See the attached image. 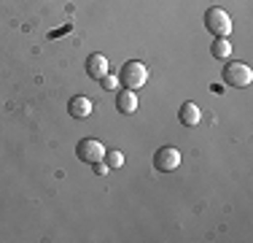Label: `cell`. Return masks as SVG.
Returning <instances> with one entry per match:
<instances>
[{"label":"cell","instance_id":"obj_4","mask_svg":"<svg viewBox=\"0 0 253 243\" xmlns=\"http://www.w3.org/2000/svg\"><path fill=\"white\" fill-rule=\"evenodd\" d=\"M105 146H102L97 138H84V141H78L76 146V154L81 162H86V165H94V162H100L102 157H105Z\"/></svg>","mask_w":253,"mask_h":243},{"label":"cell","instance_id":"obj_13","mask_svg":"<svg viewBox=\"0 0 253 243\" xmlns=\"http://www.w3.org/2000/svg\"><path fill=\"white\" fill-rule=\"evenodd\" d=\"M92 168H94V173H97V176H108V173H111V168H108L102 160H100V162H94Z\"/></svg>","mask_w":253,"mask_h":243},{"label":"cell","instance_id":"obj_8","mask_svg":"<svg viewBox=\"0 0 253 243\" xmlns=\"http://www.w3.org/2000/svg\"><path fill=\"white\" fill-rule=\"evenodd\" d=\"M116 108L124 114V117H129V114L137 111V97H135V89H122V92L116 95Z\"/></svg>","mask_w":253,"mask_h":243},{"label":"cell","instance_id":"obj_3","mask_svg":"<svg viewBox=\"0 0 253 243\" xmlns=\"http://www.w3.org/2000/svg\"><path fill=\"white\" fill-rule=\"evenodd\" d=\"M224 81L229 84V87H237V89L251 87L253 70H251L245 62H229L226 68H224Z\"/></svg>","mask_w":253,"mask_h":243},{"label":"cell","instance_id":"obj_9","mask_svg":"<svg viewBox=\"0 0 253 243\" xmlns=\"http://www.w3.org/2000/svg\"><path fill=\"white\" fill-rule=\"evenodd\" d=\"M178 117H180V122H183L186 127H197L200 119H202V114H200V106H197V103H183L180 111H178Z\"/></svg>","mask_w":253,"mask_h":243},{"label":"cell","instance_id":"obj_5","mask_svg":"<svg viewBox=\"0 0 253 243\" xmlns=\"http://www.w3.org/2000/svg\"><path fill=\"white\" fill-rule=\"evenodd\" d=\"M178 165H180V151L175 146H162L154 154V168L159 170V173H172Z\"/></svg>","mask_w":253,"mask_h":243},{"label":"cell","instance_id":"obj_1","mask_svg":"<svg viewBox=\"0 0 253 243\" xmlns=\"http://www.w3.org/2000/svg\"><path fill=\"white\" fill-rule=\"evenodd\" d=\"M119 81L126 89H140L148 81V68L143 62H137V60H129L122 68V73H119Z\"/></svg>","mask_w":253,"mask_h":243},{"label":"cell","instance_id":"obj_10","mask_svg":"<svg viewBox=\"0 0 253 243\" xmlns=\"http://www.w3.org/2000/svg\"><path fill=\"white\" fill-rule=\"evenodd\" d=\"M210 54H213L215 60H226L229 54H232V44H229L226 38H215L213 46H210Z\"/></svg>","mask_w":253,"mask_h":243},{"label":"cell","instance_id":"obj_12","mask_svg":"<svg viewBox=\"0 0 253 243\" xmlns=\"http://www.w3.org/2000/svg\"><path fill=\"white\" fill-rule=\"evenodd\" d=\"M100 84H102V89H116V87H119V78L108 73L105 78H100Z\"/></svg>","mask_w":253,"mask_h":243},{"label":"cell","instance_id":"obj_11","mask_svg":"<svg viewBox=\"0 0 253 243\" xmlns=\"http://www.w3.org/2000/svg\"><path fill=\"white\" fill-rule=\"evenodd\" d=\"M102 162H105L111 170H119L124 165V154L122 151H116V149H111V151H105V157H102Z\"/></svg>","mask_w":253,"mask_h":243},{"label":"cell","instance_id":"obj_2","mask_svg":"<svg viewBox=\"0 0 253 243\" xmlns=\"http://www.w3.org/2000/svg\"><path fill=\"white\" fill-rule=\"evenodd\" d=\"M205 27H208L215 38H226V35L232 33V19H229V14L224 8L213 5V8H208V14H205Z\"/></svg>","mask_w":253,"mask_h":243},{"label":"cell","instance_id":"obj_7","mask_svg":"<svg viewBox=\"0 0 253 243\" xmlns=\"http://www.w3.org/2000/svg\"><path fill=\"white\" fill-rule=\"evenodd\" d=\"M92 100L89 97H84V95H76V97H70V103H68V111H70V117L73 119H86L89 114H92Z\"/></svg>","mask_w":253,"mask_h":243},{"label":"cell","instance_id":"obj_6","mask_svg":"<svg viewBox=\"0 0 253 243\" xmlns=\"http://www.w3.org/2000/svg\"><path fill=\"white\" fill-rule=\"evenodd\" d=\"M86 73L92 78H105L108 73H111V65H108V57L105 54H89L86 57Z\"/></svg>","mask_w":253,"mask_h":243}]
</instances>
